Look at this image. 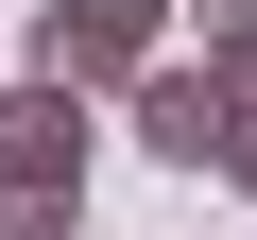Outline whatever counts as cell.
<instances>
[{
    "label": "cell",
    "mask_w": 257,
    "mask_h": 240,
    "mask_svg": "<svg viewBox=\"0 0 257 240\" xmlns=\"http://www.w3.org/2000/svg\"><path fill=\"white\" fill-rule=\"evenodd\" d=\"M155 52H172V0H35V86H86L103 103V86H138Z\"/></svg>",
    "instance_id": "6da1fadb"
},
{
    "label": "cell",
    "mask_w": 257,
    "mask_h": 240,
    "mask_svg": "<svg viewBox=\"0 0 257 240\" xmlns=\"http://www.w3.org/2000/svg\"><path fill=\"white\" fill-rule=\"evenodd\" d=\"M86 155H103L86 138V86H35V69L0 86V189L18 206H86Z\"/></svg>",
    "instance_id": "7a4b0ae2"
},
{
    "label": "cell",
    "mask_w": 257,
    "mask_h": 240,
    "mask_svg": "<svg viewBox=\"0 0 257 240\" xmlns=\"http://www.w3.org/2000/svg\"><path fill=\"white\" fill-rule=\"evenodd\" d=\"M120 103H138V155H172V172H223V86H206V52H155Z\"/></svg>",
    "instance_id": "3957f363"
},
{
    "label": "cell",
    "mask_w": 257,
    "mask_h": 240,
    "mask_svg": "<svg viewBox=\"0 0 257 240\" xmlns=\"http://www.w3.org/2000/svg\"><path fill=\"white\" fill-rule=\"evenodd\" d=\"M206 86H223V120H257V35H206Z\"/></svg>",
    "instance_id": "277c9868"
},
{
    "label": "cell",
    "mask_w": 257,
    "mask_h": 240,
    "mask_svg": "<svg viewBox=\"0 0 257 240\" xmlns=\"http://www.w3.org/2000/svg\"><path fill=\"white\" fill-rule=\"evenodd\" d=\"M223 189H257V120H223Z\"/></svg>",
    "instance_id": "5b68a950"
},
{
    "label": "cell",
    "mask_w": 257,
    "mask_h": 240,
    "mask_svg": "<svg viewBox=\"0 0 257 240\" xmlns=\"http://www.w3.org/2000/svg\"><path fill=\"white\" fill-rule=\"evenodd\" d=\"M206 35H257V0H206Z\"/></svg>",
    "instance_id": "8992f818"
}]
</instances>
